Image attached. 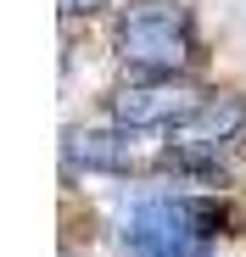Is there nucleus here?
Listing matches in <instances>:
<instances>
[{
	"label": "nucleus",
	"instance_id": "20e7f679",
	"mask_svg": "<svg viewBox=\"0 0 246 257\" xmlns=\"http://www.w3.org/2000/svg\"><path fill=\"white\" fill-rule=\"evenodd\" d=\"M196 106H201V90H196L185 73H129L106 95L112 123L140 128V135H168V128L185 123Z\"/></svg>",
	"mask_w": 246,
	"mask_h": 257
},
{
	"label": "nucleus",
	"instance_id": "39448f33",
	"mask_svg": "<svg viewBox=\"0 0 246 257\" xmlns=\"http://www.w3.org/2000/svg\"><path fill=\"white\" fill-rule=\"evenodd\" d=\"M62 162L67 174H135L146 162V135L140 128H67L62 140Z\"/></svg>",
	"mask_w": 246,
	"mask_h": 257
},
{
	"label": "nucleus",
	"instance_id": "7ed1b4c3",
	"mask_svg": "<svg viewBox=\"0 0 246 257\" xmlns=\"http://www.w3.org/2000/svg\"><path fill=\"white\" fill-rule=\"evenodd\" d=\"M246 128V95L240 90H213L201 106L168 128V168L179 174H218V157L240 140Z\"/></svg>",
	"mask_w": 246,
	"mask_h": 257
},
{
	"label": "nucleus",
	"instance_id": "f03ea898",
	"mask_svg": "<svg viewBox=\"0 0 246 257\" xmlns=\"http://www.w3.org/2000/svg\"><path fill=\"white\" fill-rule=\"evenodd\" d=\"M224 235V201L213 196H146L123 218V246L135 257H207Z\"/></svg>",
	"mask_w": 246,
	"mask_h": 257
},
{
	"label": "nucleus",
	"instance_id": "423d86ee",
	"mask_svg": "<svg viewBox=\"0 0 246 257\" xmlns=\"http://www.w3.org/2000/svg\"><path fill=\"white\" fill-rule=\"evenodd\" d=\"M112 0H62V12L67 17H95V12H106Z\"/></svg>",
	"mask_w": 246,
	"mask_h": 257
},
{
	"label": "nucleus",
	"instance_id": "f257e3e1",
	"mask_svg": "<svg viewBox=\"0 0 246 257\" xmlns=\"http://www.w3.org/2000/svg\"><path fill=\"white\" fill-rule=\"evenodd\" d=\"M112 51L129 73H190L201 62L196 17L185 0H129L117 12Z\"/></svg>",
	"mask_w": 246,
	"mask_h": 257
}]
</instances>
